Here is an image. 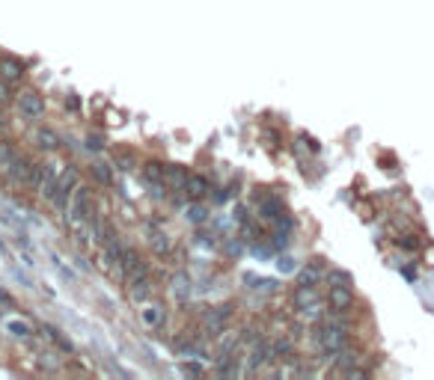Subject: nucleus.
<instances>
[{"label":"nucleus","instance_id":"29","mask_svg":"<svg viewBox=\"0 0 434 380\" xmlns=\"http://www.w3.org/2000/svg\"><path fill=\"white\" fill-rule=\"evenodd\" d=\"M184 220H191L194 226H203L208 220V211L200 205V202H191V205L184 208Z\"/></svg>","mask_w":434,"mask_h":380},{"label":"nucleus","instance_id":"28","mask_svg":"<svg viewBox=\"0 0 434 380\" xmlns=\"http://www.w3.org/2000/svg\"><path fill=\"white\" fill-rule=\"evenodd\" d=\"M247 283H250L253 291H262V294H274V291L280 288L277 280H265V276H244Z\"/></svg>","mask_w":434,"mask_h":380},{"label":"nucleus","instance_id":"15","mask_svg":"<svg viewBox=\"0 0 434 380\" xmlns=\"http://www.w3.org/2000/svg\"><path fill=\"white\" fill-rule=\"evenodd\" d=\"M188 167H182V163H167L164 167V187H172V190H182L184 182H188Z\"/></svg>","mask_w":434,"mask_h":380},{"label":"nucleus","instance_id":"26","mask_svg":"<svg viewBox=\"0 0 434 380\" xmlns=\"http://www.w3.org/2000/svg\"><path fill=\"white\" fill-rule=\"evenodd\" d=\"M149 244H152V250L158 252V256H170V250H172V240H170L167 232H152Z\"/></svg>","mask_w":434,"mask_h":380},{"label":"nucleus","instance_id":"19","mask_svg":"<svg viewBox=\"0 0 434 380\" xmlns=\"http://www.w3.org/2000/svg\"><path fill=\"white\" fill-rule=\"evenodd\" d=\"M140 318H143L146 327H152V330L164 327V321H167V309H164V303H152V306L140 309Z\"/></svg>","mask_w":434,"mask_h":380},{"label":"nucleus","instance_id":"3","mask_svg":"<svg viewBox=\"0 0 434 380\" xmlns=\"http://www.w3.org/2000/svg\"><path fill=\"white\" fill-rule=\"evenodd\" d=\"M81 184V172H78V167L74 163H63V172H60V179H57V187H54V196L48 199L51 205L57 208V211H63L66 214V208H69V199H72V194H74V187Z\"/></svg>","mask_w":434,"mask_h":380},{"label":"nucleus","instance_id":"12","mask_svg":"<svg viewBox=\"0 0 434 380\" xmlns=\"http://www.w3.org/2000/svg\"><path fill=\"white\" fill-rule=\"evenodd\" d=\"M283 214H289V211H286V205H283V199L277 194H268L265 199H259V217L262 220L274 223V220L283 217Z\"/></svg>","mask_w":434,"mask_h":380},{"label":"nucleus","instance_id":"8","mask_svg":"<svg viewBox=\"0 0 434 380\" xmlns=\"http://www.w3.org/2000/svg\"><path fill=\"white\" fill-rule=\"evenodd\" d=\"M354 306V291L345 288V285H330L327 291V309L330 315H342Z\"/></svg>","mask_w":434,"mask_h":380},{"label":"nucleus","instance_id":"27","mask_svg":"<svg viewBox=\"0 0 434 380\" xmlns=\"http://www.w3.org/2000/svg\"><path fill=\"white\" fill-rule=\"evenodd\" d=\"M6 330L15 336V339H21V341H27V345H33V327L30 324H24V321H9L6 324Z\"/></svg>","mask_w":434,"mask_h":380},{"label":"nucleus","instance_id":"36","mask_svg":"<svg viewBox=\"0 0 434 380\" xmlns=\"http://www.w3.org/2000/svg\"><path fill=\"white\" fill-rule=\"evenodd\" d=\"M196 238H200V244H205V247H208V244H212V247L217 244V240H215V235H205V232H200Z\"/></svg>","mask_w":434,"mask_h":380},{"label":"nucleus","instance_id":"32","mask_svg":"<svg viewBox=\"0 0 434 380\" xmlns=\"http://www.w3.org/2000/svg\"><path fill=\"white\" fill-rule=\"evenodd\" d=\"M325 280H327L330 285H345V288H351V273H345V271H327Z\"/></svg>","mask_w":434,"mask_h":380},{"label":"nucleus","instance_id":"11","mask_svg":"<svg viewBox=\"0 0 434 380\" xmlns=\"http://www.w3.org/2000/svg\"><path fill=\"white\" fill-rule=\"evenodd\" d=\"M294 336L292 333H277L274 339L268 341V348H271V360L280 362V360H292L294 357Z\"/></svg>","mask_w":434,"mask_h":380},{"label":"nucleus","instance_id":"25","mask_svg":"<svg viewBox=\"0 0 434 380\" xmlns=\"http://www.w3.org/2000/svg\"><path fill=\"white\" fill-rule=\"evenodd\" d=\"M238 339H241V345H253V341L265 339V327L259 324V321L244 324V327H241V333H238Z\"/></svg>","mask_w":434,"mask_h":380},{"label":"nucleus","instance_id":"34","mask_svg":"<svg viewBox=\"0 0 434 380\" xmlns=\"http://www.w3.org/2000/svg\"><path fill=\"white\" fill-rule=\"evenodd\" d=\"M66 110H72V113H81V98L74 95V93H69V95H66Z\"/></svg>","mask_w":434,"mask_h":380},{"label":"nucleus","instance_id":"30","mask_svg":"<svg viewBox=\"0 0 434 380\" xmlns=\"http://www.w3.org/2000/svg\"><path fill=\"white\" fill-rule=\"evenodd\" d=\"M357 360H360V357H357V353H354V351H348V348H342V351L337 353V369H339V372H348V369H351V365H357Z\"/></svg>","mask_w":434,"mask_h":380},{"label":"nucleus","instance_id":"22","mask_svg":"<svg viewBox=\"0 0 434 380\" xmlns=\"http://www.w3.org/2000/svg\"><path fill=\"white\" fill-rule=\"evenodd\" d=\"M114 167L122 170V172H131V170H137V167H140V161H137V155H134V151H128V149H116V151H114Z\"/></svg>","mask_w":434,"mask_h":380},{"label":"nucleus","instance_id":"35","mask_svg":"<svg viewBox=\"0 0 434 380\" xmlns=\"http://www.w3.org/2000/svg\"><path fill=\"white\" fill-rule=\"evenodd\" d=\"M232 217H235V220H238L241 226H247V223H250V220H247V208H244V205H235V211H232Z\"/></svg>","mask_w":434,"mask_h":380},{"label":"nucleus","instance_id":"23","mask_svg":"<svg viewBox=\"0 0 434 380\" xmlns=\"http://www.w3.org/2000/svg\"><path fill=\"white\" fill-rule=\"evenodd\" d=\"M90 175H93V179L102 184V187H110V184H114V167H110V163H104V161H93Z\"/></svg>","mask_w":434,"mask_h":380},{"label":"nucleus","instance_id":"13","mask_svg":"<svg viewBox=\"0 0 434 380\" xmlns=\"http://www.w3.org/2000/svg\"><path fill=\"white\" fill-rule=\"evenodd\" d=\"M33 140H36V146H39L42 151H60V149H63V137H60L54 128H36Z\"/></svg>","mask_w":434,"mask_h":380},{"label":"nucleus","instance_id":"18","mask_svg":"<svg viewBox=\"0 0 434 380\" xmlns=\"http://www.w3.org/2000/svg\"><path fill=\"white\" fill-rule=\"evenodd\" d=\"M321 297H318V291H316V285H297L294 291H292V306L301 312L304 306H309V303H318Z\"/></svg>","mask_w":434,"mask_h":380},{"label":"nucleus","instance_id":"16","mask_svg":"<svg viewBox=\"0 0 434 380\" xmlns=\"http://www.w3.org/2000/svg\"><path fill=\"white\" fill-rule=\"evenodd\" d=\"M325 264H321V259H313L306 264V268L297 273V285H318V280H325Z\"/></svg>","mask_w":434,"mask_h":380},{"label":"nucleus","instance_id":"33","mask_svg":"<svg viewBox=\"0 0 434 380\" xmlns=\"http://www.w3.org/2000/svg\"><path fill=\"white\" fill-rule=\"evenodd\" d=\"M104 146H107V140H104L102 131H90V134H86V149H90V151H104Z\"/></svg>","mask_w":434,"mask_h":380},{"label":"nucleus","instance_id":"20","mask_svg":"<svg viewBox=\"0 0 434 380\" xmlns=\"http://www.w3.org/2000/svg\"><path fill=\"white\" fill-rule=\"evenodd\" d=\"M39 333H42V336H45L48 341H51V345H57V348L63 351V353H69V357H72V353H74V345H72V341H69V339H66L63 333L57 330L54 324H42V327H39Z\"/></svg>","mask_w":434,"mask_h":380},{"label":"nucleus","instance_id":"4","mask_svg":"<svg viewBox=\"0 0 434 380\" xmlns=\"http://www.w3.org/2000/svg\"><path fill=\"white\" fill-rule=\"evenodd\" d=\"M235 315V303H220V306H212L203 312V333L217 339L220 333H226V327Z\"/></svg>","mask_w":434,"mask_h":380},{"label":"nucleus","instance_id":"17","mask_svg":"<svg viewBox=\"0 0 434 380\" xmlns=\"http://www.w3.org/2000/svg\"><path fill=\"white\" fill-rule=\"evenodd\" d=\"M60 172H63V163H48V167H45V179H42V187H39V196L42 199H51L54 196V187H57Z\"/></svg>","mask_w":434,"mask_h":380},{"label":"nucleus","instance_id":"24","mask_svg":"<svg viewBox=\"0 0 434 380\" xmlns=\"http://www.w3.org/2000/svg\"><path fill=\"white\" fill-rule=\"evenodd\" d=\"M140 172H143V179H146L149 184H164V163L146 161L143 167H140Z\"/></svg>","mask_w":434,"mask_h":380},{"label":"nucleus","instance_id":"2","mask_svg":"<svg viewBox=\"0 0 434 380\" xmlns=\"http://www.w3.org/2000/svg\"><path fill=\"white\" fill-rule=\"evenodd\" d=\"M95 214L93 208V187L90 184H78L74 187V194L69 199V208H66V226L72 232L83 229L86 223H90V217Z\"/></svg>","mask_w":434,"mask_h":380},{"label":"nucleus","instance_id":"7","mask_svg":"<svg viewBox=\"0 0 434 380\" xmlns=\"http://www.w3.org/2000/svg\"><path fill=\"white\" fill-rule=\"evenodd\" d=\"M247 369H244V374H259L265 369L268 362H274L271 360V348H268V339H259V341H253L250 345V353H247Z\"/></svg>","mask_w":434,"mask_h":380},{"label":"nucleus","instance_id":"31","mask_svg":"<svg viewBox=\"0 0 434 380\" xmlns=\"http://www.w3.org/2000/svg\"><path fill=\"white\" fill-rule=\"evenodd\" d=\"M15 95H18V93H12V83L0 78V107H9V104H15Z\"/></svg>","mask_w":434,"mask_h":380},{"label":"nucleus","instance_id":"10","mask_svg":"<svg viewBox=\"0 0 434 380\" xmlns=\"http://www.w3.org/2000/svg\"><path fill=\"white\" fill-rule=\"evenodd\" d=\"M182 194L188 196V202H203L208 194H212V182H208L205 175L191 172L188 182H184V187H182Z\"/></svg>","mask_w":434,"mask_h":380},{"label":"nucleus","instance_id":"1","mask_svg":"<svg viewBox=\"0 0 434 380\" xmlns=\"http://www.w3.org/2000/svg\"><path fill=\"white\" fill-rule=\"evenodd\" d=\"M313 345L325 353V357H337L342 348H348V327L342 324V318L321 321L313 330Z\"/></svg>","mask_w":434,"mask_h":380},{"label":"nucleus","instance_id":"21","mask_svg":"<svg viewBox=\"0 0 434 380\" xmlns=\"http://www.w3.org/2000/svg\"><path fill=\"white\" fill-rule=\"evenodd\" d=\"M170 291H172V297H176L179 303H188V297H191V276L188 273H172Z\"/></svg>","mask_w":434,"mask_h":380},{"label":"nucleus","instance_id":"14","mask_svg":"<svg viewBox=\"0 0 434 380\" xmlns=\"http://www.w3.org/2000/svg\"><path fill=\"white\" fill-rule=\"evenodd\" d=\"M128 285V297L134 300V303H146L149 297H152V280H149V273L146 276H137V280H131V283H126Z\"/></svg>","mask_w":434,"mask_h":380},{"label":"nucleus","instance_id":"9","mask_svg":"<svg viewBox=\"0 0 434 380\" xmlns=\"http://www.w3.org/2000/svg\"><path fill=\"white\" fill-rule=\"evenodd\" d=\"M0 78L9 81L12 86L21 83L24 78H27V62L18 60V57H9V54H4V57H0Z\"/></svg>","mask_w":434,"mask_h":380},{"label":"nucleus","instance_id":"6","mask_svg":"<svg viewBox=\"0 0 434 380\" xmlns=\"http://www.w3.org/2000/svg\"><path fill=\"white\" fill-rule=\"evenodd\" d=\"M15 107H18L21 116H24V119H30V122L42 119V116H45V110H48L45 95H39L36 90H21V93L15 95Z\"/></svg>","mask_w":434,"mask_h":380},{"label":"nucleus","instance_id":"5","mask_svg":"<svg viewBox=\"0 0 434 380\" xmlns=\"http://www.w3.org/2000/svg\"><path fill=\"white\" fill-rule=\"evenodd\" d=\"M33 167H36V161L33 158H27L24 151H18L15 158H12V163L4 170V175H6V182L12 184V187H30V175H33Z\"/></svg>","mask_w":434,"mask_h":380}]
</instances>
